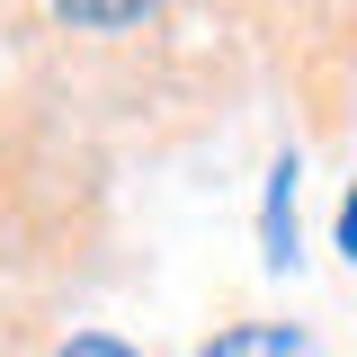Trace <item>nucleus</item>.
Masks as SVG:
<instances>
[{"label":"nucleus","instance_id":"obj_1","mask_svg":"<svg viewBox=\"0 0 357 357\" xmlns=\"http://www.w3.org/2000/svg\"><path fill=\"white\" fill-rule=\"evenodd\" d=\"M107 250V134L36 72L0 89V357H54Z\"/></svg>","mask_w":357,"mask_h":357},{"label":"nucleus","instance_id":"obj_2","mask_svg":"<svg viewBox=\"0 0 357 357\" xmlns=\"http://www.w3.org/2000/svg\"><path fill=\"white\" fill-rule=\"evenodd\" d=\"M250 27L277 36L286 72H295V98H304V126L331 143L357 98V9H250Z\"/></svg>","mask_w":357,"mask_h":357},{"label":"nucleus","instance_id":"obj_3","mask_svg":"<svg viewBox=\"0 0 357 357\" xmlns=\"http://www.w3.org/2000/svg\"><path fill=\"white\" fill-rule=\"evenodd\" d=\"M295 170H304V161H295V143H286V152L268 161V197H259V259L277 268V277H295V268H304V223H295Z\"/></svg>","mask_w":357,"mask_h":357},{"label":"nucleus","instance_id":"obj_4","mask_svg":"<svg viewBox=\"0 0 357 357\" xmlns=\"http://www.w3.org/2000/svg\"><path fill=\"white\" fill-rule=\"evenodd\" d=\"M304 349H312L304 321H268V312L223 321V331H206V340H197V357H304Z\"/></svg>","mask_w":357,"mask_h":357},{"label":"nucleus","instance_id":"obj_5","mask_svg":"<svg viewBox=\"0 0 357 357\" xmlns=\"http://www.w3.org/2000/svg\"><path fill=\"white\" fill-rule=\"evenodd\" d=\"M54 357H143L134 340H116V331H63L54 340Z\"/></svg>","mask_w":357,"mask_h":357},{"label":"nucleus","instance_id":"obj_6","mask_svg":"<svg viewBox=\"0 0 357 357\" xmlns=\"http://www.w3.org/2000/svg\"><path fill=\"white\" fill-rule=\"evenodd\" d=\"M340 259L357 268V178H349V188H340Z\"/></svg>","mask_w":357,"mask_h":357},{"label":"nucleus","instance_id":"obj_7","mask_svg":"<svg viewBox=\"0 0 357 357\" xmlns=\"http://www.w3.org/2000/svg\"><path fill=\"white\" fill-rule=\"evenodd\" d=\"M349 357H357V349H349Z\"/></svg>","mask_w":357,"mask_h":357}]
</instances>
